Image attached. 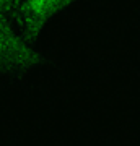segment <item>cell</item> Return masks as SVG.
Returning <instances> with one entry per match:
<instances>
[{"instance_id": "obj_1", "label": "cell", "mask_w": 140, "mask_h": 146, "mask_svg": "<svg viewBox=\"0 0 140 146\" xmlns=\"http://www.w3.org/2000/svg\"><path fill=\"white\" fill-rule=\"evenodd\" d=\"M42 65L44 55L38 39L15 23L0 20V78L18 84Z\"/></svg>"}, {"instance_id": "obj_2", "label": "cell", "mask_w": 140, "mask_h": 146, "mask_svg": "<svg viewBox=\"0 0 140 146\" xmlns=\"http://www.w3.org/2000/svg\"><path fill=\"white\" fill-rule=\"evenodd\" d=\"M21 0H0V20H8L18 26V10Z\"/></svg>"}, {"instance_id": "obj_3", "label": "cell", "mask_w": 140, "mask_h": 146, "mask_svg": "<svg viewBox=\"0 0 140 146\" xmlns=\"http://www.w3.org/2000/svg\"><path fill=\"white\" fill-rule=\"evenodd\" d=\"M80 0H52V3L56 7L59 15H62L64 11H67L68 8H72L73 5H77Z\"/></svg>"}]
</instances>
